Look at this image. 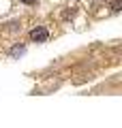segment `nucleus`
<instances>
[{"mask_svg": "<svg viewBox=\"0 0 122 128\" xmlns=\"http://www.w3.org/2000/svg\"><path fill=\"white\" fill-rule=\"evenodd\" d=\"M47 36H49V34H47V28H43V26H36L34 30L30 32V38L36 41V43H45Z\"/></svg>", "mask_w": 122, "mask_h": 128, "instance_id": "nucleus-1", "label": "nucleus"}, {"mask_svg": "<svg viewBox=\"0 0 122 128\" xmlns=\"http://www.w3.org/2000/svg\"><path fill=\"white\" fill-rule=\"evenodd\" d=\"M24 51H26V47H24V45H15L13 49H11V56H13V58H17V56H22Z\"/></svg>", "mask_w": 122, "mask_h": 128, "instance_id": "nucleus-2", "label": "nucleus"}, {"mask_svg": "<svg viewBox=\"0 0 122 128\" xmlns=\"http://www.w3.org/2000/svg\"><path fill=\"white\" fill-rule=\"evenodd\" d=\"M120 6H122V0H113L111 2V11H120Z\"/></svg>", "mask_w": 122, "mask_h": 128, "instance_id": "nucleus-3", "label": "nucleus"}, {"mask_svg": "<svg viewBox=\"0 0 122 128\" xmlns=\"http://www.w3.org/2000/svg\"><path fill=\"white\" fill-rule=\"evenodd\" d=\"M24 4H36V0H22Z\"/></svg>", "mask_w": 122, "mask_h": 128, "instance_id": "nucleus-4", "label": "nucleus"}]
</instances>
